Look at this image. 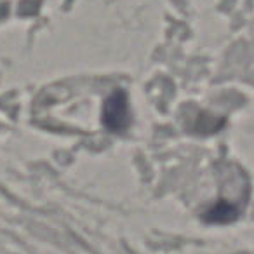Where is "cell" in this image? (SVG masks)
I'll return each instance as SVG.
<instances>
[{
    "label": "cell",
    "mask_w": 254,
    "mask_h": 254,
    "mask_svg": "<svg viewBox=\"0 0 254 254\" xmlns=\"http://www.w3.org/2000/svg\"><path fill=\"white\" fill-rule=\"evenodd\" d=\"M131 122V112H129V101L124 91H115L105 103L103 108V124L112 132H122L127 129Z\"/></svg>",
    "instance_id": "obj_1"
}]
</instances>
